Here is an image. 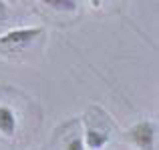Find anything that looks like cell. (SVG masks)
<instances>
[{
	"instance_id": "1",
	"label": "cell",
	"mask_w": 159,
	"mask_h": 150,
	"mask_svg": "<svg viewBox=\"0 0 159 150\" xmlns=\"http://www.w3.org/2000/svg\"><path fill=\"white\" fill-rule=\"evenodd\" d=\"M43 34V28H16L0 36V48L2 50H20L26 48L32 40H36Z\"/></svg>"
},
{
	"instance_id": "2",
	"label": "cell",
	"mask_w": 159,
	"mask_h": 150,
	"mask_svg": "<svg viewBox=\"0 0 159 150\" xmlns=\"http://www.w3.org/2000/svg\"><path fill=\"white\" fill-rule=\"evenodd\" d=\"M131 140L139 148H151L155 142V124L151 122H139L131 128Z\"/></svg>"
},
{
	"instance_id": "3",
	"label": "cell",
	"mask_w": 159,
	"mask_h": 150,
	"mask_svg": "<svg viewBox=\"0 0 159 150\" xmlns=\"http://www.w3.org/2000/svg\"><path fill=\"white\" fill-rule=\"evenodd\" d=\"M0 132L4 136H12L16 132V116L8 106H0Z\"/></svg>"
},
{
	"instance_id": "4",
	"label": "cell",
	"mask_w": 159,
	"mask_h": 150,
	"mask_svg": "<svg viewBox=\"0 0 159 150\" xmlns=\"http://www.w3.org/2000/svg\"><path fill=\"white\" fill-rule=\"evenodd\" d=\"M109 142V134L103 130H97V128H89L85 136V144L89 148H103Z\"/></svg>"
},
{
	"instance_id": "5",
	"label": "cell",
	"mask_w": 159,
	"mask_h": 150,
	"mask_svg": "<svg viewBox=\"0 0 159 150\" xmlns=\"http://www.w3.org/2000/svg\"><path fill=\"white\" fill-rule=\"evenodd\" d=\"M43 4L61 12H73L77 8V0H43Z\"/></svg>"
},
{
	"instance_id": "6",
	"label": "cell",
	"mask_w": 159,
	"mask_h": 150,
	"mask_svg": "<svg viewBox=\"0 0 159 150\" xmlns=\"http://www.w3.org/2000/svg\"><path fill=\"white\" fill-rule=\"evenodd\" d=\"M69 148L70 150H81V148H85V140H83V138H73L69 142Z\"/></svg>"
},
{
	"instance_id": "7",
	"label": "cell",
	"mask_w": 159,
	"mask_h": 150,
	"mask_svg": "<svg viewBox=\"0 0 159 150\" xmlns=\"http://www.w3.org/2000/svg\"><path fill=\"white\" fill-rule=\"evenodd\" d=\"M6 18H8V8L4 4V0H0V22H4Z\"/></svg>"
}]
</instances>
